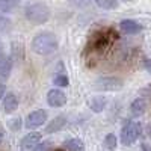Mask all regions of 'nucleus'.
<instances>
[{"mask_svg":"<svg viewBox=\"0 0 151 151\" xmlns=\"http://www.w3.org/2000/svg\"><path fill=\"white\" fill-rule=\"evenodd\" d=\"M18 97L14 94V92H9L3 97L2 100V110L5 113H12L18 109Z\"/></svg>","mask_w":151,"mask_h":151,"instance_id":"9d476101","label":"nucleus"},{"mask_svg":"<svg viewBox=\"0 0 151 151\" xmlns=\"http://www.w3.org/2000/svg\"><path fill=\"white\" fill-rule=\"evenodd\" d=\"M24 14H26V18L27 21H30L32 24H45L50 17H52V11L50 8L42 3V2H36V3H30L26 11H24Z\"/></svg>","mask_w":151,"mask_h":151,"instance_id":"f03ea898","label":"nucleus"},{"mask_svg":"<svg viewBox=\"0 0 151 151\" xmlns=\"http://www.w3.org/2000/svg\"><path fill=\"white\" fill-rule=\"evenodd\" d=\"M67 124H68V119H67L65 115H58V116H55L52 121L45 125V133L47 134L58 133V132H60L62 129H64Z\"/></svg>","mask_w":151,"mask_h":151,"instance_id":"1a4fd4ad","label":"nucleus"},{"mask_svg":"<svg viewBox=\"0 0 151 151\" xmlns=\"http://www.w3.org/2000/svg\"><path fill=\"white\" fill-rule=\"evenodd\" d=\"M122 2H134V0H122Z\"/></svg>","mask_w":151,"mask_h":151,"instance_id":"c756f323","label":"nucleus"},{"mask_svg":"<svg viewBox=\"0 0 151 151\" xmlns=\"http://www.w3.org/2000/svg\"><path fill=\"white\" fill-rule=\"evenodd\" d=\"M142 134V124L137 121H127L119 133V141L124 147H130L133 145Z\"/></svg>","mask_w":151,"mask_h":151,"instance_id":"7ed1b4c3","label":"nucleus"},{"mask_svg":"<svg viewBox=\"0 0 151 151\" xmlns=\"http://www.w3.org/2000/svg\"><path fill=\"white\" fill-rule=\"evenodd\" d=\"M147 110V101H145V98H134L132 104H130V113L133 116H142L144 113Z\"/></svg>","mask_w":151,"mask_h":151,"instance_id":"ddd939ff","label":"nucleus"},{"mask_svg":"<svg viewBox=\"0 0 151 151\" xmlns=\"http://www.w3.org/2000/svg\"><path fill=\"white\" fill-rule=\"evenodd\" d=\"M8 127H9L11 132H20L21 127H23V119L18 118V116L9 119V121H8Z\"/></svg>","mask_w":151,"mask_h":151,"instance_id":"412c9836","label":"nucleus"},{"mask_svg":"<svg viewBox=\"0 0 151 151\" xmlns=\"http://www.w3.org/2000/svg\"><path fill=\"white\" fill-rule=\"evenodd\" d=\"M18 8V0H0V12L9 14Z\"/></svg>","mask_w":151,"mask_h":151,"instance_id":"dca6fc26","label":"nucleus"},{"mask_svg":"<svg viewBox=\"0 0 151 151\" xmlns=\"http://www.w3.org/2000/svg\"><path fill=\"white\" fill-rule=\"evenodd\" d=\"M103 144H104V147H106L107 150L113 151V150L116 148L118 139H116V136L113 134V133H107V134H106V137H104V141H103Z\"/></svg>","mask_w":151,"mask_h":151,"instance_id":"a211bd4d","label":"nucleus"},{"mask_svg":"<svg viewBox=\"0 0 151 151\" xmlns=\"http://www.w3.org/2000/svg\"><path fill=\"white\" fill-rule=\"evenodd\" d=\"M124 86V80L115 76H101L94 82V89L100 92H113L119 91Z\"/></svg>","mask_w":151,"mask_h":151,"instance_id":"20e7f679","label":"nucleus"},{"mask_svg":"<svg viewBox=\"0 0 151 151\" xmlns=\"http://www.w3.org/2000/svg\"><path fill=\"white\" fill-rule=\"evenodd\" d=\"M141 150H142V151H151V145L147 144V142H142V144H141Z\"/></svg>","mask_w":151,"mask_h":151,"instance_id":"a878e982","label":"nucleus"},{"mask_svg":"<svg viewBox=\"0 0 151 151\" xmlns=\"http://www.w3.org/2000/svg\"><path fill=\"white\" fill-rule=\"evenodd\" d=\"M3 137H5V133L0 130V144H2V141H3Z\"/></svg>","mask_w":151,"mask_h":151,"instance_id":"cd10ccee","label":"nucleus"},{"mask_svg":"<svg viewBox=\"0 0 151 151\" xmlns=\"http://www.w3.org/2000/svg\"><path fill=\"white\" fill-rule=\"evenodd\" d=\"M68 83H70V80H68L65 73L64 74H56V77L53 79V85L58 86V88H65V86H68Z\"/></svg>","mask_w":151,"mask_h":151,"instance_id":"6ab92c4d","label":"nucleus"},{"mask_svg":"<svg viewBox=\"0 0 151 151\" xmlns=\"http://www.w3.org/2000/svg\"><path fill=\"white\" fill-rule=\"evenodd\" d=\"M11 29H12V21L5 15H0V33H8Z\"/></svg>","mask_w":151,"mask_h":151,"instance_id":"aec40b11","label":"nucleus"},{"mask_svg":"<svg viewBox=\"0 0 151 151\" xmlns=\"http://www.w3.org/2000/svg\"><path fill=\"white\" fill-rule=\"evenodd\" d=\"M52 142L50 141H45V142H40L32 151H50V148H52Z\"/></svg>","mask_w":151,"mask_h":151,"instance_id":"5701e85b","label":"nucleus"},{"mask_svg":"<svg viewBox=\"0 0 151 151\" xmlns=\"http://www.w3.org/2000/svg\"><path fill=\"white\" fill-rule=\"evenodd\" d=\"M47 118H48V113L44 109H36V110L30 112L26 116L24 125H26L29 130H35L38 127H42V125L47 122Z\"/></svg>","mask_w":151,"mask_h":151,"instance_id":"39448f33","label":"nucleus"},{"mask_svg":"<svg viewBox=\"0 0 151 151\" xmlns=\"http://www.w3.org/2000/svg\"><path fill=\"white\" fill-rule=\"evenodd\" d=\"M144 68H145L148 73H151V59H150V58H145V59H144Z\"/></svg>","mask_w":151,"mask_h":151,"instance_id":"b1692460","label":"nucleus"},{"mask_svg":"<svg viewBox=\"0 0 151 151\" xmlns=\"http://www.w3.org/2000/svg\"><path fill=\"white\" fill-rule=\"evenodd\" d=\"M98 8L101 9H106V11H112V9H116L119 6V2L118 0H95L94 2Z\"/></svg>","mask_w":151,"mask_h":151,"instance_id":"f3484780","label":"nucleus"},{"mask_svg":"<svg viewBox=\"0 0 151 151\" xmlns=\"http://www.w3.org/2000/svg\"><path fill=\"white\" fill-rule=\"evenodd\" d=\"M41 141V133L40 132H30L26 136H23V139L20 141V148L23 151L26 150H33Z\"/></svg>","mask_w":151,"mask_h":151,"instance_id":"0eeeda50","label":"nucleus"},{"mask_svg":"<svg viewBox=\"0 0 151 151\" xmlns=\"http://www.w3.org/2000/svg\"><path fill=\"white\" fill-rule=\"evenodd\" d=\"M119 29L125 33V35H137L144 30V26L141 23H137L134 20H130V18H125L119 23Z\"/></svg>","mask_w":151,"mask_h":151,"instance_id":"6e6552de","label":"nucleus"},{"mask_svg":"<svg viewBox=\"0 0 151 151\" xmlns=\"http://www.w3.org/2000/svg\"><path fill=\"white\" fill-rule=\"evenodd\" d=\"M5 95H6V85L0 82V100H3Z\"/></svg>","mask_w":151,"mask_h":151,"instance_id":"393cba45","label":"nucleus"},{"mask_svg":"<svg viewBox=\"0 0 151 151\" xmlns=\"http://www.w3.org/2000/svg\"><path fill=\"white\" fill-rule=\"evenodd\" d=\"M47 103L50 107H64L67 104V95L64 91L58 89V88H53V89H50L47 92Z\"/></svg>","mask_w":151,"mask_h":151,"instance_id":"423d86ee","label":"nucleus"},{"mask_svg":"<svg viewBox=\"0 0 151 151\" xmlns=\"http://www.w3.org/2000/svg\"><path fill=\"white\" fill-rule=\"evenodd\" d=\"M106 106H107V100L103 95H94L88 100V107H89L94 113H101Z\"/></svg>","mask_w":151,"mask_h":151,"instance_id":"f8f14e48","label":"nucleus"},{"mask_svg":"<svg viewBox=\"0 0 151 151\" xmlns=\"http://www.w3.org/2000/svg\"><path fill=\"white\" fill-rule=\"evenodd\" d=\"M3 52H5V47H3V42L0 41V56H3V55H5Z\"/></svg>","mask_w":151,"mask_h":151,"instance_id":"bb28decb","label":"nucleus"},{"mask_svg":"<svg viewBox=\"0 0 151 151\" xmlns=\"http://www.w3.org/2000/svg\"><path fill=\"white\" fill-rule=\"evenodd\" d=\"M55 151H67V150H65V148H56Z\"/></svg>","mask_w":151,"mask_h":151,"instance_id":"c85d7f7f","label":"nucleus"},{"mask_svg":"<svg viewBox=\"0 0 151 151\" xmlns=\"http://www.w3.org/2000/svg\"><path fill=\"white\" fill-rule=\"evenodd\" d=\"M11 59L14 62H23L24 60V45L23 42L14 41L11 44Z\"/></svg>","mask_w":151,"mask_h":151,"instance_id":"4468645a","label":"nucleus"},{"mask_svg":"<svg viewBox=\"0 0 151 151\" xmlns=\"http://www.w3.org/2000/svg\"><path fill=\"white\" fill-rule=\"evenodd\" d=\"M12 60L11 56H0V82H5L9 79V76H11V71H12Z\"/></svg>","mask_w":151,"mask_h":151,"instance_id":"9b49d317","label":"nucleus"},{"mask_svg":"<svg viewBox=\"0 0 151 151\" xmlns=\"http://www.w3.org/2000/svg\"><path fill=\"white\" fill-rule=\"evenodd\" d=\"M30 45L33 53L40 56H50L59 48V41L53 32H40L33 36Z\"/></svg>","mask_w":151,"mask_h":151,"instance_id":"f257e3e1","label":"nucleus"},{"mask_svg":"<svg viewBox=\"0 0 151 151\" xmlns=\"http://www.w3.org/2000/svg\"><path fill=\"white\" fill-rule=\"evenodd\" d=\"M68 2L76 8H88L91 3H94L95 0H68Z\"/></svg>","mask_w":151,"mask_h":151,"instance_id":"4be33fe9","label":"nucleus"},{"mask_svg":"<svg viewBox=\"0 0 151 151\" xmlns=\"http://www.w3.org/2000/svg\"><path fill=\"white\" fill-rule=\"evenodd\" d=\"M64 148L67 151H86L85 148V142L77 137H71V139L64 141Z\"/></svg>","mask_w":151,"mask_h":151,"instance_id":"2eb2a0df","label":"nucleus"}]
</instances>
